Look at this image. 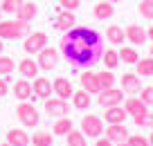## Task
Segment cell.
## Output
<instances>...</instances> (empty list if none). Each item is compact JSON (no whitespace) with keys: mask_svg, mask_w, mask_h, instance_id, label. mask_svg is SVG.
<instances>
[{"mask_svg":"<svg viewBox=\"0 0 153 146\" xmlns=\"http://www.w3.org/2000/svg\"><path fill=\"white\" fill-rule=\"evenodd\" d=\"M106 137H108L113 144L126 142V139H128V128H126L124 124H108V128H106Z\"/></svg>","mask_w":153,"mask_h":146,"instance_id":"11","label":"cell"},{"mask_svg":"<svg viewBox=\"0 0 153 146\" xmlns=\"http://www.w3.org/2000/svg\"><path fill=\"white\" fill-rule=\"evenodd\" d=\"M106 38H108V43H113V45H122V43L126 41V34H124V29H122L120 25H110V27L106 29Z\"/></svg>","mask_w":153,"mask_h":146,"instance_id":"23","label":"cell"},{"mask_svg":"<svg viewBox=\"0 0 153 146\" xmlns=\"http://www.w3.org/2000/svg\"><path fill=\"white\" fill-rule=\"evenodd\" d=\"M2 50H5V45H2V38H0V54H2Z\"/></svg>","mask_w":153,"mask_h":146,"instance_id":"44","label":"cell"},{"mask_svg":"<svg viewBox=\"0 0 153 146\" xmlns=\"http://www.w3.org/2000/svg\"><path fill=\"white\" fill-rule=\"evenodd\" d=\"M7 92H9V83H7V79L0 76V97H5Z\"/></svg>","mask_w":153,"mask_h":146,"instance_id":"38","label":"cell"},{"mask_svg":"<svg viewBox=\"0 0 153 146\" xmlns=\"http://www.w3.org/2000/svg\"><path fill=\"white\" fill-rule=\"evenodd\" d=\"M124 101V90L122 88H106L97 94V104L101 108H110V106H120Z\"/></svg>","mask_w":153,"mask_h":146,"instance_id":"4","label":"cell"},{"mask_svg":"<svg viewBox=\"0 0 153 146\" xmlns=\"http://www.w3.org/2000/svg\"><path fill=\"white\" fill-rule=\"evenodd\" d=\"M106 2H113V5H115V2H122V0H106Z\"/></svg>","mask_w":153,"mask_h":146,"instance_id":"46","label":"cell"},{"mask_svg":"<svg viewBox=\"0 0 153 146\" xmlns=\"http://www.w3.org/2000/svg\"><path fill=\"white\" fill-rule=\"evenodd\" d=\"M52 135H50V130H36L32 135V144L34 146H52Z\"/></svg>","mask_w":153,"mask_h":146,"instance_id":"27","label":"cell"},{"mask_svg":"<svg viewBox=\"0 0 153 146\" xmlns=\"http://www.w3.org/2000/svg\"><path fill=\"white\" fill-rule=\"evenodd\" d=\"M140 99L146 106H153V85H144V88L140 90Z\"/></svg>","mask_w":153,"mask_h":146,"instance_id":"35","label":"cell"},{"mask_svg":"<svg viewBox=\"0 0 153 146\" xmlns=\"http://www.w3.org/2000/svg\"><path fill=\"white\" fill-rule=\"evenodd\" d=\"M76 25V16L72 14V11L63 9V14H59L56 18H54V29H59V32H68V29H72Z\"/></svg>","mask_w":153,"mask_h":146,"instance_id":"13","label":"cell"},{"mask_svg":"<svg viewBox=\"0 0 153 146\" xmlns=\"http://www.w3.org/2000/svg\"><path fill=\"white\" fill-rule=\"evenodd\" d=\"M81 133L86 137H101L104 135V119H99L97 115H86L81 119Z\"/></svg>","mask_w":153,"mask_h":146,"instance_id":"6","label":"cell"},{"mask_svg":"<svg viewBox=\"0 0 153 146\" xmlns=\"http://www.w3.org/2000/svg\"><path fill=\"white\" fill-rule=\"evenodd\" d=\"M14 70H16L14 59L2 56V54H0V76H9V74H14Z\"/></svg>","mask_w":153,"mask_h":146,"instance_id":"32","label":"cell"},{"mask_svg":"<svg viewBox=\"0 0 153 146\" xmlns=\"http://www.w3.org/2000/svg\"><path fill=\"white\" fill-rule=\"evenodd\" d=\"M45 113L52 117H65V115H70V104H68V99H61V97H48Z\"/></svg>","mask_w":153,"mask_h":146,"instance_id":"7","label":"cell"},{"mask_svg":"<svg viewBox=\"0 0 153 146\" xmlns=\"http://www.w3.org/2000/svg\"><path fill=\"white\" fill-rule=\"evenodd\" d=\"M137 74L140 76H153V59H140L137 61Z\"/></svg>","mask_w":153,"mask_h":146,"instance_id":"31","label":"cell"},{"mask_svg":"<svg viewBox=\"0 0 153 146\" xmlns=\"http://www.w3.org/2000/svg\"><path fill=\"white\" fill-rule=\"evenodd\" d=\"M61 52L72 67H95L104 56V38L95 27H72L61 36Z\"/></svg>","mask_w":153,"mask_h":146,"instance_id":"1","label":"cell"},{"mask_svg":"<svg viewBox=\"0 0 153 146\" xmlns=\"http://www.w3.org/2000/svg\"><path fill=\"white\" fill-rule=\"evenodd\" d=\"M14 94L18 97L20 101H27V99H34V90H32V81L29 79H20L14 83Z\"/></svg>","mask_w":153,"mask_h":146,"instance_id":"15","label":"cell"},{"mask_svg":"<svg viewBox=\"0 0 153 146\" xmlns=\"http://www.w3.org/2000/svg\"><path fill=\"white\" fill-rule=\"evenodd\" d=\"M124 34H126V38L133 43V47L146 43V29H142L140 25H128V27L124 29Z\"/></svg>","mask_w":153,"mask_h":146,"instance_id":"17","label":"cell"},{"mask_svg":"<svg viewBox=\"0 0 153 146\" xmlns=\"http://www.w3.org/2000/svg\"><path fill=\"white\" fill-rule=\"evenodd\" d=\"M16 115H18V122L23 124L25 128L38 126V122H41V115H38V110H36L34 104H20L18 110H16Z\"/></svg>","mask_w":153,"mask_h":146,"instance_id":"3","label":"cell"},{"mask_svg":"<svg viewBox=\"0 0 153 146\" xmlns=\"http://www.w3.org/2000/svg\"><path fill=\"white\" fill-rule=\"evenodd\" d=\"M45 45H48V34L45 32H29L23 41V50L29 54H38Z\"/></svg>","mask_w":153,"mask_h":146,"instance_id":"5","label":"cell"},{"mask_svg":"<svg viewBox=\"0 0 153 146\" xmlns=\"http://www.w3.org/2000/svg\"><path fill=\"white\" fill-rule=\"evenodd\" d=\"M81 85H83V90L86 92H90V94H99L101 92V85H99V76H97V72H92V70H86V72H81Z\"/></svg>","mask_w":153,"mask_h":146,"instance_id":"10","label":"cell"},{"mask_svg":"<svg viewBox=\"0 0 153 146\" xmlns=\"http://www.w3.org/2000/svg\"><path fill=\"white\" fill-rule=\"evenodd\" d=\"M38 67L41 70H54V67L59 65V50H54V47H48L45 45L41 52H38Z\"/></svg>","mask_w":153,"mask_h":146,"instance_id":"8","label":"cell"},{"mask_svg":"<svg viewBox=\"0 0 153 146\" xmlns=\"http://www.w3.org/2000/svg\"><path fill=\"white\" fill-rule=\"evenodd\" d=\"M52 90L56 92V97H61V99H70L72 94V83L65 79V76H56V79L52 81Z\"/></svg>","mask_w":153,"mask_h":146,"instance_id":"14","label":"cell"},{"mask_svg":"<svg viewBox=\"0 0 153 146\" xmlns=\"http://www.w3.org/2000/svg\"><path fill=\"white\" fill-rule=\"evenodd\" d=\"M2 146H11V144H9V142H7V144H2Z\"/></svg>","mask_w":153,"mask_h":146,"instance_id":"49","label":"cell"},{"mask_svg":"<svg viewBox=\"0 0 153 146\" xmlns=\"http://www.w3.org/2000/svg\"><path fill=\"white\" fill-rule=\"evenodd\" d=\"M72 128H74V124H72V122H70V117L65 115V117H61L59 122H54V126H52V133H54V135H61V137H65L68 133L72 130Z\"/></svg>","mask_w":153,"mask_h":146,"instance_id":"25","label":"cell"},{"mask_svg":"<svg viewBox=\"0 0 153 146\" xmlns=\"http://www.w3.org/2000/svg\"><path fill=\"white\" fill-rule=\"evenodd\" d=\"M120 61H124V63H137L140 61V54H137V50L135 47H122L120 50Z\"/></svg>","mask_w":153,"mask_h":146,"instance_id":"29","label":"cell"},{"mask_svg":"<svg viewBox=\"0 0 153 146\" xmlns=\"http://www.w3.org/2000/svg\"><path fill=\"white\" fill-rule=\"evenodd\" d=\"M36 14H38V5L36 2H23V7H20V11L16 14V18L25 20V23H32Z\"/></svg>","mask_w":153,"mask_h":146,"instance_id":"21","label":"cell"},{"mask_svg":"<svg viewBox=\"0 0 153 146\" xmlns=\"http://www.w3.org/2000/svg\"><path fill=\"white\" fill-rule=\"evenodd\" d=\"M126 117H128V113H126L124 106H110L104 113V122H108V124H124Z\"/></svg>","mask_w":153,"mask_h":146,"instance_id":"12","label":"cell"},{"mask_svg":"<svg viewBox=\"0 0 153 146\" xmlns=\"http://www.w3.org/2000/svg\"><path fill=\"white\" fill-rule=\"evenodd\" d=\"M59 5H61V9L76 11V9H79V5H81V0H59Z\"/></svg>","mask_w":153,"mask_h":146,"instance_id":"37","label":"cell"},{"mask_svg":"<svg viewBox=\"0 0 153 146\" xmlns=\"http://www.w3.org/2000/svg\"><path fill=\"white\" fill-rule=\"evenodd\" d=\"M95 18L97 20H106V18H110V16L115 14V7H113V2H106V0H101L99 5L95 7Z\"/></svg>","mask_w":153,"mask_h":146,"instance_id":"24","label":"cell"},{"mask_svg":"<svg viewBox=\"0 0 153 146\" xmlns=\"http://www.w3.org/2000/svg\"><path fill=\"white\" fill-rule=\"evenodd\" d=\"M16 70L20 72V76H23V79H36L41 67H38V63L32 61V59H23V61L18 63V67H16Z\"/></svg>","mask_w":153,"mask_h":146,"instance_id":"16","label":"cell"},{"mask_svg":"<svg viewBox=\"0 0 153 146\" xmlns=\"http://www.w3.org/2000/svg\"><path fill=\"white\" fill-rule=\"evenodd\" d=\"M149 146H151V144H149Z\"/></svg>","mask_w":153,"mask_h":146,"instance_id":"50","label":"cell"},{"mask_svg":"<svg viewBox=\"0 0 153 146\" xmlns=\"http://www.w3.org/2000/svg\"><path fill=\"white\" fill-rule=\"evenodd\" d=\"M25 0H2V14H18Z\"/></svg>","mask_w":153,"mask_h":146,"instance_id":"33","label":"cell"},{"mask_svg":"<svg viewBox=\"0 0 153 146\" xmlns=\"http://www.w3.org/2000/svg\"><path fill=\"white\" fill-rule=\"evenodd\" d=\"M29 34V23L25 20H0V38L2 41H18Z\"/></svg>","mask_w":153,"mask_h":146,"instance_id":"2","label":"cell"},{"mask_svg":"<svg viewBox=\"0 0 153 146\" xmlns=\"http://www.w3.org/2000/svg\"><path fill=\"white\" fill-rule=\"evenodd\" d=\"M124 108H126V113H128L131 117H135V115H142V113H149V106L144 104L142 99H135V97H131V99L124 101Z\"/></svg>","mask_w":153,"mask_h":146,"instance_id":"20","label":"cell"},{"mask_svg":"<svg viewBox=\"0 0 153 146\" xmlns=\"http://www.w3.org/2000/svg\"><path fill=\"white\" fill-rule=\"evenodd\" d=\"M126 144H128V146H149V137H142V135H128Z\"/></svg>","mask_w":153,"mask_h":146,"instance_id":"36","label":"cell"},{"mask_svg":"<svg viewBox=\"0 0 153 146\" xmlns=\"http://www.w3.org/2000/svg\"><path fill=\"white\" fill-rule=\"evenodd\" d=\"M0 16H2V0H0Z\"/></svg>","mask_w":153,"mask_h":146,"instance_id":"47","label":"cell"},{"mask_svg":"<svg viewBox=\"0 0 153 146\" xmlns=\"http://www.w3.org/2000/svg\"><path fill=\"white\" fill-rule=\"evenodd\" d=\"M101 61H104V67L113 70V67L120 65V52H117V50H106L104 56H101Z\"/></svg>","mask_w":153,"mask_h":146,"instance_id":"28","label":"cell"},{"mask_svg":"<svg viewBox=\"0 0 153 146\" xmlns=\"http://www.w3.org/2000/svg\"><path fill=\"white\" fill-rule=\"evenodd\" d=\"M95 146H115V144L108 139V137H104V139H97V144H95Z\"/></svg>","mask_w":153,"mask_h":146,"instance_id":"40","label":"cell"},{"mask_svg":"<svg viewBox=\"0 0 153 146\" xmlns=\"http://www.w3.org/2000/svg\"><path fill=\"white\" fill-rule=\"evenodd\" d=\"M146 115H149V113L135 115V117H133V124H137V126H144V122H146Z\"/></svg>","mask_w":153,"mask_h":146,"instance_id":"39","label":"cell"},{"mask_svg":"<svg viewBox=\"0 0 153 146\" xmlns=\"http://www.w3.org/2000/svg\"><path fill=\"white\" fill-rule=\"evenodd\" d=\"M29 139H32V137H29L27 130H23V128H11V130L7 133V142H9L11 146H27Z\"/></svg>","mask_w":153,"mask_h":146,"instance_id":"18","label":"cell"},{"mask_svg":"<svg viewBox=\"0 0 153 146\" xmlns=\"http://www.w3.org/2000/svg\"><path fill=\"white\" fill-rule=\"evenodd\" d=\"M140 74H124L122 76V90H124L126 94H135V92H140Z\"/></svg>","mask_w":153,"mask_h":146,"instance_id":"19","label":"cell"},{"mask_svg":"<svg viewBox=\"0 0 153 146\" xmlns=\"http://www.w3.org/2000/svg\"><path fill=\"white\" fill-rule=\"evenodd\" d=\"M151 59H153V45H151Z\"/></svg>","mask_w":153,"mask_h":146,"instance_id":"48","label":"cell"},{"mask_svg":"<svg viewBox=\"0 0 153 146\" xmlns=\"http://www.w3.org/2000/svg\"><path fill=\"white\" fill-rule=\"evenodd\" d=\"M97 76H99V85H101V90H106V88H113L115 85V74H113V70H101V72H97Z\"/></svg>","mask_w":153,"mask_h":146,"instance_id":"30","label":"cell"},{"mask_svg":"<svg viewBox=\"0 0 153 146\" xmlns=\"http://www.w3.org/2000/svg\"><path fill=\"white\" fill-rule=\"evenodd\" d=\"M68 146H88V139H86V135H83L81 130H74V128H72L70 133H68Z\"/></svg>","mask_w":153,"mask_h":146,"instance_id":"26","label":"cell"},{"mask_svg":"<svg viewBox=\"0 0 153 146\" xmlns=\"http://www.w3.org/2000/svg\"><path fill=\"white\" fill-rule=\"evenodd\" d=\"M137 9H140V14H142L146 20H153V0H142Z\"/></svg>","mask_w":153,"mask_h":146,"instance_id":"34","label":"cell"},{"mask_svg":"<svg viewBox=\"0 0 153 146\" xmlns=\"http://www.w3.org/2000/svg\"><path fill=\"white\" fill-rule=\"evenodd\" d=\"M115 146H128V144H126V142H120V144H115Z\"/></svg>","mask_w":153,"mask_h":146,"instance_id":"45","label":"cell"},{"mask_svg":"<svg viewBox=\"0 0 153 146\" xmlns=\"http://www.w3.org/2000/svg\"><path fill=\"white\" fill-rule=\"evenodd\" d=\"M72 104H74L76 110H88L92 106V99H90V92L81 90V92H74L72 94Z\"/></svg>","mask_w":153,"mask_h":146,"instance_id":"22","label":"cell"},{"mask_svg":"<svg viewBox=\"0 0 153 146\" xmlns=\"http://www.w3.org/2000/svg\"><path fill=\"white\" fill-rule=\"evenodd\" d=\"M144 126H149V128H153V115L149 113L146 115V122H144Z\"/></svg>","mask_w":153,"mask_h":146,"instance_id":"41","label":"cell"},{"mask_svg":"<svg viewBox=\"0 0 153 146\" xmlns=\"http://www.w3.org/2000/svg\"><path fill=\"white\" fill-rule=\"evenodd\" d=\"M149 144L153 146V128H151V135H149Z\"/></svg>","mask_w":153,"mask_h":146,"instance_id":"43","label":"cell"},{"mask_svg":"<svg viewBox=\"0 0 153 146\" xmlns=\"http://www.w3.org/2000/svg\"><path fill=\"white\" fill-rule=\"evenodd\" d=\"M146 38H151V41H153V25L146 29Z\"/></svg>","mask_w":153,"mask_h":146,"instance_id":"42","label":"cell"},{"mask_svg":"<svg viewBox=\"0 0 153 146\" xmlns=\"http://www.w3.org/2000/svg\"><path fill=\"white\" fill-rule=\"evenodd\" d=\"M32 90H34V97L36 99H48V97H52V83H50V79H45V76H36V79H32Z\"/></svg>","mask_w":153,"mask_h":146,"instance_id":"9","label":"cell"}]
</instances>
